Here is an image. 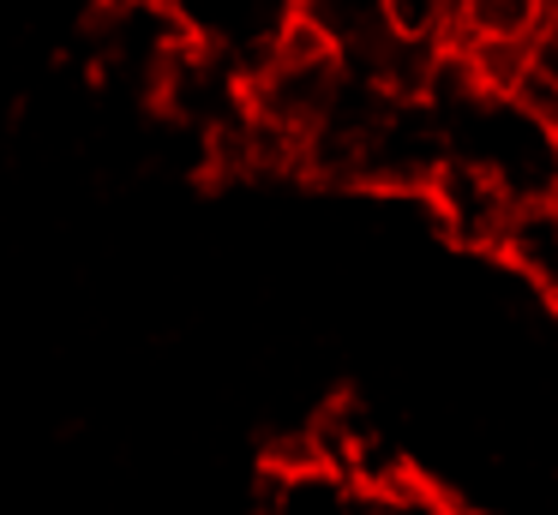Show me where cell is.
<instances>
[{"label": "cell", "mask_w": 558, "mask_h": 515, "mask_svg": "<svg viewBox=\"0 0 558 515\" xmlns=\"http://www.w3.org/2000/svg\"><path fill=\"white\" fill-rule=\"evenodd\" d=\"M198 36L174 0H97L85 19V54L102 84H121L138 102H150L162 66Z\"/></svg>", "instance_id": "6da1fadb"}, {"label": "cell", "mask_w": 558, "mask_h": 515, "mask_svg": "<svg viewBox=\"0 0 558 515\" xmlns=\"http://www.w3.org/2000/svg\"><path fill=\"white\" fill-rule=\"evenodd\" d=\"M421 198L433 204L438 228L469 252H498L510 234V222H517V210H522L493 174H481L474 162H457V156H445V168L433 174V186H426Z\"/></svg>", "instance_id": "7a4b0ae2"}, {"label": "cell", "mask_w": 558, "mask_h": 515, "mask_svg": "<svg viewBox=\"0 0 558 515\" xmlns=\"http://www.w3.org/2000/svg\"><path fill=\"white\" fill-rule=\"evenodd\" d=\"M258 515H366V486L330 462H270L258 486Z\"/></svg>", "instance_id": "3957f363"}, {"label": "cell", "mask_w": 558, "mask_h": 515, "mask_svg": "<svg viewBox=\"0 0 558 515\" xmlns=\"http://www.w3.org/2000/svg\"><path fill=\"white\" fill-rule=\"evenodd\" d=\"M558 12V0H462L457 42L469 36H498V42H534L546 19Z\"/></svg>", "instance_id": "277c9868"}, {"label": "cell", "mask_w": 558, "mask_h": 515, "mask_svg": "<svg viewBox=\"0 0 558 515\" xmlns=\"http://www.w3.org/2000/svg\"><path fill=\"white\" fill-rule=\"evenodd\" d=\"M462 0H378V30L409 48H450L457 42Z\"/></svg>", "instance_id": "5b68a950"}, {"label": "cell", "mask_w": 558, "mask_h": 515, "mask_svg": "<svg viewBox=\"0 0 558 515\" xmlns=\"http://www.w3.org/2000/svg\"><path fill=\"white\" fill-rule=\"evenodd\" d=\"M366 515H462L450 498H438L414 467H397L390 479L366 486Z\"/></svg>", "instance_id": "8992f818"}, {"label": "cell", "mask_w": 558, "mask_h": 515, "mask_svg": "<svg viewBox=\"0 0 558 515\" xmlns=\"http://www.w3.org/2000/svg\"><path fill=\"white\" fill-rule=\"evenodd\" d=\"M517 96L534 108V114L558 120V12L534 30L529 66H522V78H517Z\"/></svg>", "instance_id": "52a82bcc"}]
</instances>
